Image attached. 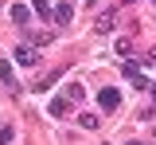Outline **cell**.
Segmentation results:
<instances>
[{"label": "cell", "mask_w": 156, "mask_h": 145, "mask_svg": "<svg viewBox=\"0 0 156 145\" xmlns=\"http://www.w3.org/2000/svg\"><path fill=\"white\" fill-rule=\"evenodd\" d=\"M16 63H20V67H35V63H39V47H27V43L16 47Z\"/></svg>", "instance_id": "277c9868"}, {"label": "cell", "mask_w": 156, "mask_h": 145, "mask_svg": "<svg viewBox=\"0 0 156 145\" xmlns=\"http://www.w3.org/2000/svg\"><path fill=\"white\" fill-rule=\"evenodd\" d=\"M8 141H12V129L4 125V129H0V145H8Z\"/></svg>", "instance_id": "5bb4252c"}, {"label": "cell", "mask_w": 156, "mask_h": 145, "mask_svg": "<svg viewBox=\"0 0 156 145\" xmlns=\"http://www.w3.org/2000/svg\"><path fill=\"white\" fill-rule=\"evenodd\" d=\"M98 102H101V110H117V102H121V90H117V86L98 90Z\"/></svg>", "instance_id": "3957f363"}, {"label": "cell", "mask_w": 156, "mask_h": 145, "mask_svg": "<svg viewBox=\"0 0 156 145\" xmlns=\"http://www.w3.org/2000/svg\"><path fill=\"white\" fill-rule=\"evenodd\" d=\"M78 125H82V129H98V118H94V114H82Z\"/></svg>", "instance_id": "4fadbf2b"}, {"label": "cell", "mask_w": 156, "mask_h": 145, "mask_svg": "<svg viewBox=\"0 0 156 145\" xmlns=\"http://www.w3.org/2000/svg\"><path fill=\"white\" fill-rule=\"evenodd\" d=\"M66 98H70V102H82V98H86V86H82V83H70V86H66Z\"/></svg>", "instance_id": "9c48e42d"}, {"label": "cell", "mask_w": 156, "mask_h": 145, "mask_svg": "<svg viewBox=\"0 0 156 145\" xmlns=\"http://www.w3.org/2000/svg\"><path fill=\"white\" fill-rule=\"evenodd\" d=\"M0 86H4L8 94H20V86H16V71H12V63H8V59H0Z\"/></svg>", "instance_id": "7a4b0ae2"}, {"label": "cell", "mask_w": 156, "mask_h": 145, "mask_svg": "<svg viewBox=\"0 0 156 145\" xmlns=\"http://www.w3.org/2000/svg\"><path fill=\"white\" fill-rule=\"evenodd\" d=\"M152 94H156V86H152Z\"/></svg>", "instance_id": "e0dca14e"}, {"label": "cell", "mask_w": 156, "mask_h": 145, "mask_svg": "<svg viewBox=\"0 0 156 145\" xmlns=\"http://www.w3.org/2000/svg\"><path fill=\"white\" fill-rule=\"evenodd\" d=\"M121 67H125V79H129V83H133L136 90H148V79L140 75V63H133V59H125V63H121Z\"/></svg>", "instance_id": "6da1fadb"}, {"label": "cell", "mask_w": 156, "mask_h": 145, "mask_svg": "<svg viewBox=\"0 0 156 145\" xmlns=\"http://www.w3.org/2000/svg\"><path fill=\"white\" fill-rule=\"evenodd\" d=\"M55 79H62V71H55V75H47V79H43L39 86H31V90H39V94H43V90H51V86H55Z\"/></svg>", "instance_id": "30bf717a"}, {"label": "cell", "mask_w": 156, "mask_h": 145, "mask_svg": "<svg viewBox=\"0 0 156 145\" xmlns=\"http://www.w3.org/2000/svg\"><path fill=\"white\" fill-rule=\"evenodd\" d=\"M70 16H74V8H70L66 0H62V4H55V8H51V20H55L58 28H62V24H70Z\"/></svg>", "instance_id": "5b68a950"}, {"label": "cell", "mask_w": 156, "mask_h": 145, "mask_svg": "<svg viewBox=\"0 0 156 145\" xmlns=\"http://www.w3.org/2000/svg\"><path fill=\"white\" fill-rule=\"evenodd\" d=\"M12 20H16L20 28H27V20H31V12H27V4H12Z\"/></svg>", "instance_id": "ba28073f"}, {"label": "cell", "mask_w": 156, "mask_h": 145, "mask_svg": "<svg viewBox=\"0 0 156 145\" xmlns=\"http://www.w3.org/2000/svg\"><path fill=\"white\" fill-rule=\"evenodd\" d=\"M117 55L129 59V55H133V43H129V39H117Z\"/></svg>", "instance_id": "8fae6325"}, {"label": "cell", "mask_w": 156, "mask_h": 145, "mask_svg": "<svg viewBox=\"0 0 156 145\" xmlns=\"http://www.w3.org/2000/svg\"><path fill=\"white\" fill-rule=\"evenodd\" d=\"M113 24H117V12H101V16L94 20V28L101 32V35H105V32H113Z\"/></svg>", "instance_id": "8992f818"}, {"label": "cell", "mask_w": 156, "mask_h": 145, "mask_svg": "<svg viewBox=\"0 0 156 145\" xmlns=\"http://www.w3.org/2000/svg\"><path fill=\"white\" fill-rule=\"evenodd\" d=\"M86 4H94V0H86Z\"/></svg>", "instance_id": "2e32d148"}, {"label": "cell", "mask_w": 156, "mask_h": 145, "mask_svg": "<svg viewBox=\"0 0 156 145\" xmlns=\"http://www.w3.org/2000/svg\"><path fill=\"white\" fill-rule=\"evenodd\" d=\"M125 145H140V141H125Z\"/></svg>", "instance_id": "9a60e30c"}, {"label": "cell", "mask_w": 156, "mask_h": 145, "mask_svg": "<svg viewBox=\"0 0 156 145\" xmlns=\"http://www.w3.org/2000/svg\"><path fill=\"white\" fill-rule=\"evenodd\" d=\"M31 4H35L39 16H47V20H51V0H31Z\"/></svg>", "instance_id": "7c38bea8"}, {"label": "cell", "mask_w": 156, "mask_h": 145, "mask_svg": "<svg viewBox=\"0 0 156 145\" xmlns=\"http://www.w3.org/2000/svg\"><path fill=\"white\" fill-rule=\"evenodd\" d=\"M70 110H74V102H70L66 94H62V98H55V102H51V114H55V118H66Z\"/></svg>", "instance_id": "52a82bcc"}]
</instances>
